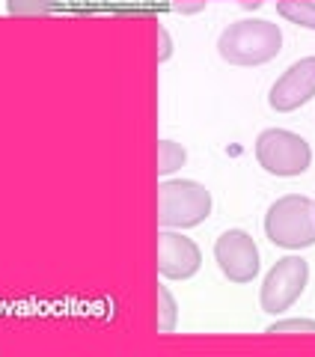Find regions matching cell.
Here are the masks:
<instances>
[{"label": "cell", "instance_id": "obj_1", "mask_svg": "<svg viewBox=\"0 0 315 357\" xmlns=\"http://www.w3.org/2000/svg\"><path fill=\"white\" fill-rule=\"evenodd\" d=\"M283 48V33L277 24L262 18L235 21L220 33L217 51L232 66H262L271 63Z\"/></svg>", "mask_w": 315, "mask_h": 357}, {"label": "cell", "instance_id": "obj_2", "mask_svg": "<svg viewBox=\"0 0 315 357\" xmlns=\"http://www.w3.org/2000/svg\"><path fill=\"white\" fill-rule=\"evenodd\" d=\"M265 232L271 244L286 250H303L315 244V203L309 197H279L265 215Z\"/></svg>", "mask_w": 315, "mask_h": 357}, {"label": "cell", "instance_id": "obj_3", "mask_svg": "<svg viewBox=\"0 0 315 357\" xmlns=\"http://www.w3.org/2000/svg\"><path fill=\"white\" fill-rule=\"evenodd\" d=\"M208 215L211 194L199 182L178 178V182H161V188H158V223L164 229L199 227Z\"/></svg>", "mask_w": 315, "mask_h": 357}, {"label": "cell", "instance_id": "obj_4", "mask_svg": "<svg viewBox=\"0 0 315 357\" xmlns=\"http://www.w3.org/2000/svg\"><path fill=\"white\" fill-rule=\"evenodd\" d=\"M256 161L271 176H300L309 170L312 149L295 131L268 128L256 140Z\"/></svg>", "mask_w": 315, "mask_h": 357}, {"label": "cell", "instance_id": "obj_5", "mask_svg": "<svg viewBox=\"0 0 315 357\" xmlns=\"http://www.w3.org/2000/svg\"><path fill=\"white\" fill-rule=\"evenodd\" d=\"M307 280H309V265L303 262L300 256H286V259H279L271 271H268L259 304H262L265 312L279 316V312H286L303 295Z\"/></svg>", "mask_w": 315, "mask_h": 357}, {"label": "cell", "instance_id": "obj_6", "mask_svg": "<svg viewBox=\"0 0 315 357\" xmlns=\"http://www.w3.org/2000/svg\"><path fill=\"white\" fill-rule=\"evenodd\" d=\"M215 259L232 283H250L259 274L256 241L244 229H229L215 241Z\"/></svg>", "mask_w": 315, "mask_h": 357}, {"label": "cell", "instance_id": "obj_7", "mask_svg": "<svg viewBox=\"0 0 315 357\" xmlns=\"http://www.w3.org/2000/svg\"><path fill=\"white\" fill-rule=\"evenodd\" d=\"M202 265V253L190 238L178 232H158V274L167 280H190Z\"/></svg>", "mask_w": 315, "mask_h": 357}, {"label": "cell", "instance_id": "obj_8", "mask_svg": "<svg viewBox=\"0 0 315 357\" xmlns=\"http://www.w3.org/2000/svg\"><path fill=\"white\" fill-rule=\"evenodd\" d=\"M312 96H315V57H307V60L291 66L271 86L268 105H271L277 114H291V110H298L300 105H307Z\"/></svg>", "mask_w": 315, "mask_h": 357}, {"label": "cell", "instance_id": "obj_9", "mask_svg": "<svg viewBox=\"0 0 315 357\" xmlns=\"http://www.w3.org/2000/svg\"><path fill=\"white\" fill-rule=\"evenodd\" d=\"M277 13L283 15L286 21H291V24L315 30V3L312 0H279Z\"/></svg>", "mask_w": 315, "mask_h": 357}, {"label": "cell", "instance_id": "obj_10", "mask_svg": "<svg viewBox=\"0 0 315 357\" xmlns=\"http://www.w3.org/2000/svg\"><path fill=\"white\" fill-rule=\"evenodd\" d=\"M187 161V152L173 140H161L158 143V176H170L178 167Z\"/></svg>", "mask_w": 315, "mask_h": 357}, {"label": "cell", "instance_id": "obj_11", "mask_svg": "<svg viewBox=\"0 0 315 357\" xmlns=\"http://www.w3.org/2000/svg\"><path fill=\"white\" fill-rule=\"evenodd\" d=\"M158 301H161V316H158V331L170 333L176 328V301L170 295V289L161 286L158 289Z\"/></svg>", "mask_w": 315, "mask_h": 357}, {"label": "cell", "instance_id": "obj_12", "mask_svg": "<svg viewBox=\"0 0 315 357\" xmlns=\"http://www.w3.org/2000/svg\"><path fill=\"white\" fill-rule=\"evenodd\" d=\"M54 6V0H6V13L9 15H45Z\"/></svg>", "mask_w": 315, "mask_h": 357}, {"label": "cell", "instance_id": "obj_13", "mask_svg": "<svg viewBox=\"0 0 315 357\" xmlns=\"http://www.w3.org/2000/svg\"><path fill=\"white\" fill-rule=\"evenodd\" d=\"M265 333H315V321L312 319H289V321H274V325H268Z\"/></svg>", "mask_w": 315, "mask_h": 357}]
</instances>
